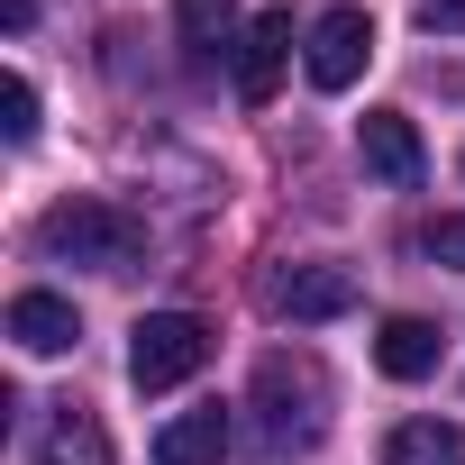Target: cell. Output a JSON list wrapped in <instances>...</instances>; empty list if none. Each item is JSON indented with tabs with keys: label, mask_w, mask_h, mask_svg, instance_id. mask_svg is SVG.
<instances>
[{
	"label": "cell",
	"mask_w": 465,
	"mask_h": 465,
	"mask_svg": "<svg viewBox=\"0 0 465 465\" xmlns=\"http://www.w3.org/2000/svg\"><path fill=\"white\" fill-rule=\"evenodd\" d=\"M292 10H265V19H247V46H238V64H228V74H238V101H274L283 92V64H292Z\"/></svg>",
	"instance_id": "8992f818"
},
{
	"label": "cell",
	"mask_w": 465,
	"mask_h": 465,
	"mask_svg": "<svg viewBox=\"0 0 465 465\" xmlns=\"http://www.w3.org/2000/svg\"><path fill=\"white\" fill-rule=\"evenodd\" d=\"M173 28H183V55L192 64H238V46H247V28H238V0H173Z\"/></svg>",
	"instance_id": "ba28073f"
},
{
	"label": "cell",
	"mask_w": 465,
	"mask_h": 465,
	"mask_svg": "<svg viewBox=\"0 0 465 465\" xmlns=\"http://www.w3.org/2000/svg\"><path fill=\"white\" fill-rule=\"evenodd\" d=\"M356 146H365V173H383L392 192H420V183H429V146H420V128H411L401 110H365Z\"/></svg>",
	"instance_id": "52a82bcc"
},
{
	"label": "cell",
	"mask_w": 465,
	"mask_h": 465,
	"mask_svg": "<svg viewBox=\"0 0 465 465\" xmlns=\"http://www.w3.org/2000/svg\"><path fill=\"white\" fill-rule=\"evenodd\" d=\"M438 347H447V338H438V320H411V311L374 329V365H383L392 383H420V374H438Z\"/></svg>",
	"instance_id": "30bf717a"
},
{
	"label": "cell",
	"mask_w": 465,
	"mask_h": 465,
	"mask_svg": "<svg viewBox=\"0 0 465 465\" xmlns=\"http://www.w3.org/2000/svg\"><path fill=\"white\" fill-rule=\"evenodd\" d=\"M0 101H10V146H37V83L10 74V92H0Z\"/></svg>",
	"instance_id": "9a60e30c"
},
{
	"label": "cell",
	"mask_w": 465,
	"mask_h": 465,
	"mask_svg": "<svg viewBox=\"0 0 465 465\" xmlns=\"http://www.w3.org/2000/svg\"><path fill=\"white\" fill-rule=\"evenodd\" d=\"M37 465H119V447H110V429H101L83 401H64V411L46 420V438H37Z\"/></svg>",
	"instance_id": "8fae6325"
},
{
	"label": "cell",
	"mask_w": 465,
	"mask_h": 465,
	"mask_svg": "<svg viewBox=\"0 0 465 465\" xmlns=\"http://www.w3.org/2000/svg\"><path fill=\"white\" fill-rule=\"evenodd\" d=\"M210 365V320L201 311H146L128 329V383L137 392H173Z\"/></svg>",
	"instance_id": "3957f363"
},
{
	"label": "cell",
	"mask_w": 465,
	"mask_h": 465,
	"mask_svg": "<svg viewBox=\"0 0 465 465\" xmlns=\"http://www.w3.org/2000/svg\"><path fill=\"white\" fill-rule=\"evenodd\" d=\"M420 28L429 37H465V0H420Z\"/></svg>",
	"instance_id": "2e32d148"
},
{
	"label": "cell",
	"mask_w": 465,
	"mask_h": 465,
	"mask_svg": "<svg viewBox=\"0 0 465 465\" xmlns=\"http://www.w3.org/2000/svg\"><path fill=\"white\" fill-rule=\"evenodd\" d=\"M383 465H465V429L456 420H401L383 438Z\"/></svg>",
	"instance_id": "4fadbf2b"
},
{
	"label": "cell",
	"mask_w": 465,
	"mask_h": 465,
	"mask_svg": "<svg viewBox=\"0 0 465 465\" xmlns=\"http://www.w3.org/2000/svg\"><path fill=\"white\" fill-rule=\"evenodd\" d=\"M219 456H228V411H219V401L183 411V420L155 438V465H219Z\"/></svg>",
	"instance_id": "7c38bea8"
},
{
	"label": "cell",
	"mask_w": 465,
	"mask_h": 465,
	"mask_svg": "<svg viewBox=\"0 0 465 465\" xmlns=\"http://www.w3.org/2000/svg\"><path fill=\"white\" fill-rule=\"evenodd\" d=\"M37 247L55 256V265H92V274H128L137 256H146V219L137 210H119V201H55L46 219H37Z\"/></svg>",
	"instance_id": "6da1fadb"
},
{
	"label": "cell",
	"mask_w": 465,
	"mask_h": 465,
	"mask_svg": "<svg viewBox=\"0 0 465 465\" xmlns=\"http://www.w3.org/2000/svg\"><path fill=\"white\" fill-rule=\"evenodd\" d=\"M256 411H265V447L274 456L320 447V429H329V374H320V356L311 347H274L256 365Z\"/></svg>",
	"instance_id": "7a4b0ae2"
},
{
	"label": "cell",
	"mask_w": 465,
	"mask_h": 465,
	"mask_svg": "<svg viewBox=\"0 0 465 465\" xmlns=\"http://www.w3.org/2000/svg\"><path fill=\"white\" fill-rule=\"evenodd\" d=\"M420 256L447 265V274H465V210H438V219L420 228Z\"/></svg>",
	"instance_id": "5bb4252c"
},
{
	"label": "cell",
	"mask_w": 465,
	"mask_h": 465,
	"mask_svg": "<svg viewBox=\"0 0 465 465\" xmlns=\"http://www.w3.org/2000/svg\"><path fill=\"white\" fill-rule=\"evenodd\" d=\"M265 311L274 320H302V329L347 320L356 311V274L347 265H283V274H265Z\"/></svg>",
	"instance_id": "5b68a950"
},
{
	"label": "cell",
	"mask_w": 465,
	"mask_h": 465,
	"mask_svg": "<svg viewBox=\"0 0 465 465\" xmlns=\"http://www.w3.org/2000/svg\"><path fill=\"white\" fill-rule=\"evenodd\" d=\"M10 338H19V356H64L83 338V320H74L64 292H19L10 302Z\"/></svg>",
	"instance_id": "9c48e42d"
},
{
	"label": "cell",
	"mask_w": 465,
	"mask_h": 465,
	"mask_svg": "<svg viewBox=\"0 0 465 465\" xmlns=\"http://www.w3.org/2000/svg\"><path fill=\"white\" fill-rule=\"evenodd\" d=\"M374 64V19L365 10H320L311 28H302V74H311V92H347L356 74Z\"/></svg>",
	"instance_id": "277c9868"
}]
</instances>
